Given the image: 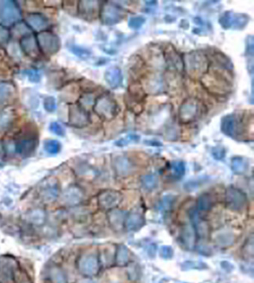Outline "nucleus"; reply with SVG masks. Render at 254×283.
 Wrapping results in <instances>:
<instances>
[{
    "label": "nucleus",
    "mask_w": 254,
    "mask_h": 283,
    "mask_svg": "<svg viewBox=\"0 0 254 283\" xmlns=\"http://www.w3.org/2000/svg\"><path fill=\"white\" fill-rule=\"evenodd\" d=\"M70 49L71 50V52L74 54L76 55L78 57H80L82 59L88 58L92 54L89 50H87V48H82V47H79V46L72 45Z\"/></svg>",
    "instance_id": "37998d69"
},
{
    "label": "nucleus",
    "mask_w": 254,
    "mask_h": 283,
    "mask_svg": "<svg viewBox=\"0 0 254 283\" xmlns=\"http://www.w3.org/2000/svg\"><path fill=\"white\" fill-rule=\"evenodd\" d=\"M15 93V87L11 83L0 84V105L7 103Z\"/></svg>",
    "instance_id": "7c9ffc66"
},
{
    "label": "nucleus",
    "mask_w": 254,
    "mask_h": 283,
    "mask_svg": "<svg viewBox=\"0 0 254 283\" xmlns=\"http://www.w3.org/2000/svg\"><path fill=\"white\" fill-rule=\"evenodd\" d=\"M163 56L168 66L178 72L183 71V59L178 54L174 47L169 45L163 51Z\"/></svg>",
    "instance_id": "4468645a"
},
{
    "label": "nucleus",
    "mask_w": 254,
    "mask_h": 283,
    "mask_svg": "<svg viewBox=\"0 0 254 283\" xmlns=\"http://www.w3.org/2000/svg\"><path fill=\"white\" fill-rule=\"evenodd\" d=\"M100 269L98 258L92 253L84 254L78 261V270L86 276H94Z\"/></svg>",
    "instance_id": "9b49d317"
},
{
    "label": "nucleus",
    "mask_w": 254,
    "mask_h": 283,
    "mask_svg": "<svg viewBox=\"0 0 254 283\" xmlns=\"http://www.w3.org/2000/svg\"><path fill=\"white\" fill-rule=\"evenodd\" d=\"M191 217L196 234L200 236V238H206L208 234V226L206 223L200 218V215L196 211L191 212Z\"/></svg>",
    "instance_id": "393cba45"
},
{
    "label": "nucleus",
    "mask_w": 254,
    "mask_h": 283,
    "mask_svg": "<svg viewBox=\"0 0 254 283\" xmlns=\"http://www.w3.org/2000/svg\"><path fill=\"white\" fill-rule=\"evenodd\" d=\"M37 44L43 53L49 56L56 54L61 48V40L54 33L43 31L37 34Z\"/></svg>",
    "instance_id": "423d86ee"
},
{
    "label": "nucleus",
    "mask_w": 254,
    "mask_h": 283,
    "mask_svg": "<svg viewBox=\"0 0 254 283\" xmlns=\"http://www.w3.org/2000/svg\"><path fill=\"white\" fill-rule=\"evenodd\" d=\"M113 166L117 175L126 177L133 173L134 167L133 163L126 156H119L113 160Z\"/></svg>",
    "instance_id": "2eb2a0df"
},
{
    "label": "nucleus",
    "mask_w": 254,
    "mask_h": 283,
    "mask_svg": "<svg viewBox=\"0 0 254 283\" xmlns=\"http://www.w3.org/2000/svg\"><path fill=\"white\" fill-rule=\"evenodd\" d=\"M160 255L164 259H171L174 256V250L171 247L164 245L160 249Z\"/></svg>",
    "instance_id": "de8ad7c7"
},
{
    "label": "nucleus",
    "mask_w": 254,
    "mask_h": 283,
    "mask_svg": "<svg viewBox=\"0 0 254 283\" xmlns=\"http://www.w3.org/2000/svg\"><path fill=\"white\" fill-rule=\"evenodd\" d=\"M143 88L146 93L148 92L152 94H158L164 89V81L161 77L152 74L147 78Z\"/></svg>",
    "instance_id": "5701e85b"
},
{
    "label": "nucleus",
    "mask_w": 254,
    "mask_h": 283,
    "mask_svg": "<svg viewBox=\"0 0 254 283\" xmlns=\"http://www.w3.org/2000/svg\"><path fill=\"white\" fill-rule=\"evenodd\" d=\"M81 283H94L92 281H89V280H87V281H83Z\"/></svg>",
    "instance_id": "4d7b16f0"
},
{
    "label": "nucleus",
    "mask_w": 254,
    "mask_h": 283,
    "mask_svg": "<svg viewBox=\"0 0 254 283\" xmlns=\"http://www.w3.org/2000/svg\"><path fill=\"white\" fill-rule=\"evenodd\" d=\"M93 96L91 95L90 93H87L79 98V105L83 106V108L86 109L87 106L94 105Z\"/></svg>",
    "instance_id": "8fccbe9b"
},
{
    "label": "nucleus",
    "mask_w": 254,
    "mask_h": 283,
    "mask_svg": "<svg viewBox=\"0 0 254 283\" xmlns=\"http://www.w3.org/2000/svg\"><path fill=\"white\" fill-rule=\"evenodd\" d=\"M240 121L233 115L224 116L221 120V130L227 136L235 138L239 131Z\"/></svg>",
    "instance_id": "6ab92c4d"
},
{
    "label": "nucleus",
    "mask_w": 254,
    "mask_h": 283,
    "mask_svg": "<svg viewBox=\"0 0 254 283\" xmlns=\"http://www.w3.org/2000/svg\"><path fill=\"white\" fill-rule=\"evenodd\" d=\"M145 224H146L145 218L140 213H131L125 219V222H124L127 230L129 232L138 231L139 229L143 227Z\"/></svg>",
    "instance_id": "b1692460"
},
{
    "label": "nucleus",
    "mask_w": 254,
    "mask_h": 283,
    "mask_svg": "<svg viewBox=\"0 0 254 283\" xmlns=\"http://www.w3.org/2000/svg\"><path fill=\"white\" fill-rule=\"evenodd\" d=\"M108 221L111 228L115 231H119L123 228L125 222V212L122 210H111L109 212Z\"/></svg>",
    "instance_id": "bb28decb"
},
{
    "label": "nucleus",
    "mask_w": 254,
    "mask_h": 283,
    "mask_svg": "<svg viewBox=\"0 0 254 283\" xmlns=\"http://www.w3.org/2000/svg\"><path fill=\"white\" fill-rule=\"evenodd\" d=\"M213 205V200L209 194H203L198 201V207L201 211H208Z\"/></svg>",
    "instance_id": "58836bf2"
},
{
    "label": "nucleus",
    "mask_w": 254,
    "mask_h": 283,
    "mask_svg": "<svg viewBox=\"0 0 254 283\" xmlns=\"http://www.w3.org/2000/svg\"><path fill=\"white\" fill-rule=\"evenodd\" d=\"M44 108L47 112L52 113L56 111V100L53 97H46L44 100Z\"/></svg>",
    "instance_id": "a18cd8bd"
},
{
    "label": "nucleus",
    "mask_w": 254,
    "mask_h": 283,
    "mask_svg": "<svg viewBox=\"0 0 254 283\" xmlns=\"http://www.w3.org/2000/svg\"><path fill=\"white\" fill-rule=\"evenodd\" d=\"M77 11L84 20H95L100 14V3L97 1H80Z\"/></svg>",
    "instance_id": "f8f14e48"
},
{
    "label": "nucleus",
    "mask_w": 254,
    "mask_h": 283,
    "mask_svg": "<svg viewBox=\"0 0 254 283\" xmlns=\"http://www.w3.org/2000/svg\"><path fill=\"white\" fill-rule=\"evenodd\" d=\"M183 244L188 249H193L196 246V234L192 225H185L181 234Z\"/></svg>",
    "instance_id": "a878e982"
},
{
    "label": "nucleus",
    "mask_w": 254,
    "mask_h": 283,
    "mask_svg": "<svg viewBox=\"0 0 254 283\" xmlns=\"http://www.w3.org/2000/svg\"><path fill=\"white\" fill-rule=\"evenodd\" d=\"M24 74H26L28 79L32 82H38L41 80V75L36 70H26L24 71Z\"/></svg>",
    "instance_id": "3c124183"
},
{
    "label": "nucleus",
    "mask_w": 254,
    "mask_h": 283,
    "mask_svg": "<svg viewBox=\"0 0 254 283\" xmlns=\"http://www.w3.org/2000/svg\"><path fill=\"white\" fill-rule=\"evenodd\" d=\"M206 264L203 262H196V261H187L182 264V269L183 270H205L207 269Z\"/></svg>",
    "instance_id": "a19ab883"
},
{
    "label": "nucleus",
    "mask_w": 254,
    "mask_h": 283,
    "mask_svg": "<svg viewBox=\"0 0 254 283\" xmlns=\"http://www.w3.org/2000/svg\"><path fill=\"white\" fill-rule=\"evenodd\" d=\"M141 183L146 189L152 191L157 186L158 180H157L156 175L149 174V175H144L143 177L141 178Z\"/></svg>",
    "instance_id": "c9c22d12"
},
{
    "label": "nucleus",
    "mask_w": 254,
    "mask_h": 283,
    "mask_svg": "<svg viewBox=\"0 0 254 283\" xmlns=\"http://www.w3.org/2000/svg\"><path fill=\"white\" fill-rule=\"evenodd\" d=\"M37 145V139L33 137L22 138L15 143V152L20 156H29L35 151Z\"/></svg>",
    "instance_id": "dca6fc26"
},
{
    "label": "nucleus",
    "mask_w": 254,
    "mask_h": 283,
    "mask_svg": "<svg viewBox=\"0 0 254 283\" xmlns=\"http://www.w3.org/2000/svg\"><path fill=\"white\" fill-rule=\"evenodd\" d=\"M20 45L22 51L30 57L38 56L39 47L37 44V38L33 34L24 35L20 40Z\"/></svg>",
    "instance_id": "a211bd4d"
},
{
    "label": "nucleus",
    "mask_w": 254,
    "mask_h": 283,
    "mask_svg": "<svg viewBox=\"0 0 254 283\" xmlns=\"http://www.w3.org/2000/svg\"><path fill=\"white\" fill-rule=\"evenodd\" d=\"M250 21V17L246 14H235L233 27L235 29H243Z\"/></svg>",
    "instance_id": "ea45409f"
},
{
    "label": "nucleus",
    "mask_w": 254,
    "mask_h": 283,
    "mask_svg": "<svg viewBox=\"0 0 254 283\" xmlns=\"http://www.w3.org/2000/svg\"><path fill=\"white\" fill-rule=\"evenodd\" d=\"M121 199V194L119 192L106 190L99 196V204L103 209H112L120 203Z\"/></svg>",
    "instance_id": "ddd939ff"
},
{
    "label": "nucleus",
    "mask_w": 254,
    "mask_h": 283,
    "mask_svg": "<svg viewBox=\"0 0 254 283\" xmlns=\"http://www.w3.org/2000/svg\"><path fill=\"white\" fill-rule=\"evenodd\" d=\"M145 22H146V19L143 16H141V15L134 16V17L130 18V20L128 21V26L132 29L137 30L143 26Z\"/></svg>",
    "instance_id": "c03bdc74"
},
{
    "label": "nucleus",
    "mask_w": 254,
    "mask_h": 283,
    "mask_svg": "<svg viewBox=\"0 0 254 283\" xmlns=\"http://www.w3.org/2000/svg\"><path fill=\"white\" fill-rule=\"evenodd\" d=\"M140 136L137 134H129L125 138H120V140L115 142V145L117 147H125V146L130 144V143H136L140 141Z\"/></svg>",
    "instance_id": "79ce46f5"
},
{
    "label": "nucleus",
    "mask_w": 254,
    "mask_h": 283,
    "mask_svg": "<svg viewBox=\"0 0 254 283\" xmlns=\"http://www.w3.org/2000/svg\"><path fill=\"white\" fill-rule=\"evenodd\" d=\"M129 250L124 244H120L118 247L116 253V262L119 266H125L129 261Z\"/></svg>",
    "instance_id": "473e14b6"
},
{
    "label": "nucleus",
    "mask_w": 254,
    "mask_h": 283,
    "mask_svg": "<svg viewBox=\"0 0 254 283\" xmlns=\"http://www.w3.org/2000/svg\"><path fill=\"white\" fill-rule=\"evenodd\" d=\"M10 38V33L6 27L0 25V43H7Z\"/></svg>",
    "instance_id": "603ef678"
},
{
    "label": "nucleus",
    "mask_w": 254,
    "mask_h": 283,
    "mask_svg": "<svg viewBox=\"0 0 254 283\" xmlns=\"http://www.w3.org/2000/svg\"><path fill=\"white\" fill-rule=\"evenodd\" d=\"M100 20L105 25H115L126 17V11L115 2H105L100 9Z\"/></svg>",
    "instance_id": "39448f33"
},
{
    "label": "nucleus",
    "mask_w": 254,
    "mask_h": 283,
    "mask_svg": "<svg viewBox=\"0 0 254 283\" xmlns=\"http://www.w3.org/2000/svg\"><path fill=\"white\" fill-rule=\"evenodd\" d=\"M21 19V11L14 1H0V25H13Z\"/></svg>",
    "instance_id": "0eeeda50"
},
{
    "label": "nucleus",
    "mask_w": 254,
    "mask_h": 283,
    "mask_svg": "<svg viewBox=\"0 0 254 283\" xmlns=\"http://www.w3.org/2000/svg\"><path fill=\"white\" fill-rule=\"evenodd\" d=\"M0 277L7 280H13L17 283L20 277L19 266L12 257H0Z\"/></svg>",
    "instance_id": "9d476101"
},
{
    "label": "nucleus",
    "mask_w": 254,
    "mask_h": 283,
    "mask_svg": "<svg viewBox=\"0 0 254 283\" xmlns=\"http://www.w3.org/2000/svg\"><path fill=\"white\" fill-rule=\"evenodd\" d=\"M183 63L185 72L193 79L202 78L210 66L208 57L202 51H192L185 53Z\"/></svg>",
    "instance_id": "f03ea898"
},
{
    "label": "nucleus",
    "mask_w": 254,
    "mask_h": 283,
    "mask_svg": "<svg viewBox=\"0 0 254 283\" xmlns=\"http://www.w3.org/2000/svg\"><path fill=\"white\" fill-rule=\"evenodd\" d=\"M211 153H212L213 157L215 160H221L225 157L226 151L224 147L218 146V147L213 148Z\"/></svg>",
    "instance_id": "09e8293b"
},
{
    "label": "nucleus",
    "mask_w": 254,
    "mask_h": 283,
    "mask_svg": "<svg viewBox=\"0 0 254 283\" xmlns=\"http://www.w3.org/2000/svg\"><path fill=\"white\" fill-rule=\"evenodd\" d=\"M44 149L50 155H56L61 151V143L54 139H49L44 143Z\"/></svg>",
    "instance_id": "f704fd0d"
},
{
    "label": "nucleus",
    "mask_w": 254,
    "mask_h": 283,
    "mask_svg": "<svg viewBox=\"0 0 254 283\" xmlns=\"http://www.w3.org/2000/svg\"><path fill=\"white\" fill-rule=\"evenodd\" d=\"M4 56H5L4 50L2 49V48H1V47H0V60H1V59L3 58V57H4Z\"/></svg>",
    "instance_id": "6e6d98bb"
},
{
    "label": "nucleus",
    "mask_w": 254,
    "mask_h": 283,
    "mask_svg": "<svg viewBox=\"0 0 254 283\" xmlns=\"http://www.w3.org/2000/svg\"><path fill=\"white\" fill-rule=\"evenodd\" d=\"M225 201L228 208L233 211H241L246 207L247 197L238 188L230 187L226 191Z\"/></svg>",
    "instance_id": "1a4fd4ad"
},
{
    "label": "nucleus",
    "mask_w": 254,
    "mask_h": 283,
    "mask_svg": "<svg viewBox=\"0 0 254 283\" xmlns=\"http://www.w3.org/2000/svg\"><path fill=\"white\" fill-rule=\"evenodd\" d=\"M15 111L11 108L2 109L0 111V130H7L15 119Z\"/></svg>",
    "instance_id": "c85d7f7f"
},
{
    "label": "nucleus",
    "mask_w": 254,
    "mask_h": 283,
    "mask_svg": "<svg viewBox=\"0 0 254 283\" xmlns=\"http://www.w3.org/2000/svg\"><path fill=\"white\" fill-rule=\"evenodd\" d=\"M215 240L220 246H229L234 242V236L232 233L223 232L216 235Z\"/></svg>",
    "instance_id": "72a5a7b5"
},
{
    "label": "nucleus",
    "mask_w": 254,
    "mask_h": 283,
    "mask_svg": "<svg viewBox=\"0 0 254 283\" xmlns=\"http://www.w3.org/2000/svg\"><path fill=\"white\" fill-rule=\"evenodd\" d=\"M170 169L177 179H181L184 176L185 172H186V166H185L184 162L182 161L172 162L170 164Z\"/></svg>",
    "instance_id": "4c0bfd02"
},
{
    "label": "nucleus",
    "mask_w": 254,
    "mask_h": 283,
    "mask_svg": "<svg viewBox=\"0 0 254 283\" xmlns=\"http://www.w3.org/2000/svg\"><path fill=\"white\" fill-rule=\"evenodd\" d=\"M231 167L233 172L237 175H241L247 171L249 168V162L246 158L241 156H236L232 159Z\"/></svg>",
    "instance_id": "c756f323"
},
{
    "label": "nucleus",
    "mask_w": 254,
    "mask_h": 283,
    "mask_svg": "<svg viewBox=\"0 0 254 283\" xmlns=\"http://www.w3.org/2000/svg\"><path fill=\"white\" fill-rule=\"evenodd\" d=\"M105 81L109 86L116 89L123 82V75L121 69L117 66H112L106 69L104 74Z\"/></svg>",
    "instance_id": "4be33fe9"
},
{
    "label": "nucleus",
    "mask_w": 254,
    "mask_h": 283,
    "mask_svg": "<svg viewBox=\"0 0 254 283\" xmlns=\"http://www.w3.org/2000/svg\"><path fill=\"white\" fill-rule=\"evenodd\" d=\"M58 185L53 179L46 180L41 188L40 197L44 202H51L56 199L58 195Z\"/></svg>",
    "instance_id": "f3484780"
},
{
    "label": "nucleus",
    "mask_w": 254,
    "mask_h": 283,
    "mask_svg": "<svg viewBox=\"0 0 254 283\" xmlns=\"http://www.w3.org/2000/svg\"><path fill=\"white\" fill-rule=\"evenodd\" d=\"M46 212H44V210L40 209V208L31 210L30 212H27L25 215V220L29 224L37 225V226L43 225L46 221Z\"/></svg>",
    "instance_id": "cd10ccee"
},
{
    "label": "nucleus",
    "mask_w": 254,
    "mask_h": 283,
    "mask_svg": "<svg viewBox=\"0 0 254 283\" xmlns=\"http://www.w3.org/2000/svg\"><path fill=\"white\" fill-rule=\"evenodd\" d=\"M253 37H249L247 39V52L248 55H251L253 56L254 55V40H253Z\"/></svg>",
    "instance_id": "864d4df0"
},
{
    "label": "nucleus",
    "mask_w": 254,
    "mask_h": 283,
    "mask_svg": "<svg viewBox=\"0 0 254 283\" xmlns=\"http://www.w3.org/2000/svg\"><path fill=\"white\" fill-rule=\"evenodd\" d=\"M68 122L75 128L85 127L91 122L89 113L79 104H70Z\"/></svg>",
    "instance_id": "6e6552de"
},
{
    "label": "nucleus",
    "mask_w": 254,
    "mask_h": 283,
    "mask_svg": "<svg viewBox=\"0 0 254 283\" xmlns=\"http://www.w3.org/2000/svg\"><path fill=\"white\" fill-rule=\"evenodd\" d=\"M222 69L216 65L209 66L207 72L200 78L203 86L213 95H227L232 89L230 81L222 73Z\"/></svg>",
    "instance_id": "f257e3e1"
},
{
    "label": "nucleus",
    "mask_w": 254,
    "mask_h": 283,
    "mask_svg": "<svg viewBox=\"0 0 254 283\" xmlns=\"http://www.w3.org/2000/svg\"><path fill=\"white\" fill-rule=\"evenodd\" d=\"M204 111H206V107L199 98L188 97L179 107L178 120L181 123H191L202 117Z\"/></svg>",
    "instance_id": "7ed1b4c3"
},
{
    "label": "nucleus",
    "mask_w": 254,
    "mask_h": 283,
    "mask_svg": "<svg viewBox=\"0 0 254 283\" xmlns=\"http://www.w3.org/2000/svg\"><path fill=\"white\" fill-rule=\"evenodd\" d=\"M50 280L52 283H66V277L63 271L56 266H52L49 272Z\"/></svg>",
    "instance_id": "2f4dec72"
},
{
    "label": "nucleus",
    "mask_w": 254,
    "mask_h": 283,
    "mask_svg": "<svg viewBox=\"0 0 254 283\" xmlns=\"http://www.w3.org/2000/svg\"><path fill=\"white\" fill-rule=\"evenodd\" d=\"M234 15L232 11H225L219 17V23L222 28L229 29L233 27Z\"/></svg>",
    "instance_id": "e433bc0d"
},
{
    "label": "nucleus",
    "mask_w": 254,
    "mask_h": 283,
    "mask_svg": "<svg viewBox=\"0 0 254 283\" xmlns=\"http://www.w3.org/2000/svg\"><path fill=\"white\" fill-rule=\"evenodd\" d=\"M50 129L53 134H56L57 136L63 137L65 135V129L58 122H56V121L51 122L50 125Z\"/></svg>",
    "instance_id": "49530a36"
},
{
    "label": "nucleus",
    "mask_w": 254,
    "mask_h": 283,
    "mask_svg": "<svg viewBox=\"0 0 254 283\" xmlns=\"http://www.w3.org/2000/svg\"><path fill=\"white\" fill-rule=\"evenodd\" d=\"M93 110L100 119L111 121L117 116L120 108L115 100L109 95L100 96L94 103Z\"/></svg>",
    "instance_id": "20e7f679"
},
{
    "label": "nucleus",
    "mask_w": 254,
    "mask_h": 283,
    "mask_svg": "<svg viewBox=\"0 0 254 283\" xmlns=\"http://www.w3.org/2000/svg\"><path fill=\"white\" fill-rule=\"evenodd\" d=\"M4 147L2 145V143L0 142V157H2L3 155H4Z\"/></svg>",
    "instance_id": "5fc2aeb1"
},
{
    "label": "nucleus",
    "mask_w": 254,
    "mask_h": 283,
    "mask_svg": "<svg viewBox=\"0 0 254 283\" xmlns=\"http://www.w3.org/2000/svg\"><path fill=\"white\" fill-rule=\"evenodd\" d=\"M83 191L78 187H70L61 195V201L68 206L77 205L83 199Z\"/></svg>",
    "instance_id": "aec40b11"
},
{
    "label": "nucleus",
    "mask_w": 254,
    "mask_h": 283,
    "mask_svg": "<svg viewBox=\"0 0 254 283\" xmlns=\"http://www.w3.org/2000/svg\"><path fill=\"white\" fill-rule=\"evenodd\" d=\"M27 25L33 28V30L38 32H43L45 29L48 28L50 22L48 19L40 13H31L27 15L25 18Z\"/></svg>",
    "instance_id": "412c9836"
}]
</instances>
